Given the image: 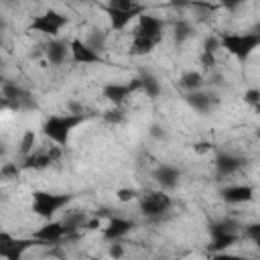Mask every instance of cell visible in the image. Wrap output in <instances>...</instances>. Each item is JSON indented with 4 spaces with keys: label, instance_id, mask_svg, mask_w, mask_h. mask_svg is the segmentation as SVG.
<instances>
[{
    "label": "cell",
    "instance_id": "b9f144b4",
    "mask_svg": "<svg viewBox=\"0 0 260 260\" xmlns=\"http://www.w3.org/2000/svg\"><path fill=\"white\" fill-rule=\"evenodd\" d=\"M152 134H154V136H162V132H160L158 126H152Z\"/></svg>",
    "mask_w": 260,
    "mask_h": 260
},
{
    "label": "cell",
    "instance_id": "484cf974",
    "mask_svg": "<svg viewBox=\"0 0 260 260\" xmlns=\"http://www.w3.org/2000/svg\"><path fill=\"white\" fill-rule=\"evenodd\" d=\"M35 142H37V134H35L32 130H26V132L22 134V138H20V148H18V152H20L22 156L30 154V152H32V146H35Z\"/></svg>",
    "mask_w": 260,
    "mask_h": 260
},
{
    "label": "cell",
    "instance_id": "ffe728a7",
    "mask_svg": "<svg viewBox=\"0 0 260 260\" xmlns=\"http://www.w3.org/2000/svg\"><path fill=\"white\" fill-rule=\"evenodd\" d=\"M140 81H142V91H144L148 98H158V95H160L162 87H160V83H158V79H156L154 75L142 73V75H140Z\"/></svg>",
    "mask_w": 260,
    "mask_h": 260
},
{
    "label": "cell",
    "instance_id": "d4e9b609",
    "mask_svg": "<svg viewBox=\"0 0 260 260\" xmlns=\"http://www.w3.org/2000/svg\"><path fill=\"white\" fill-rule=\"evenodd\" d=\"M173 32H175V43H185V41L191 37L193 28H191V24H189L187 20H177Z\"/></svg>",
    "mask_w": 260,
    "mask_h": 260
},
{
    "label": "cell",
    "instance_id": "5bb4252c",
    "mask_svg": "<svg viewBox=\"0 0 260 260\" xmlns=\"http://www.w3.org/2000/svg\"><path fill=\"white\" fill-rule=\"evenodd\" d=\"M61 221H63V225H65V240H67V238H75L77 232H79L81 228H85L87 215H85V211L75 209V211H67Z\"/></svg>",
    "mask_w": 260,
    "mask_h": 260
},
{
    "label": "cell",
    "instance_id": "44dd1931",
    "mask_svg": "<svg viewBox=\"0 0 260 260\" xmlns=\"http://www.w3.org/2000/svg\"><path fill=\"white\" fill-rule=\"evenodd\" d=\"M156 41L154 39H148V37H142V35H134V43H132V53L134 55H146L154 49Z\"/></svg>",
    "mask_w": 260,
    "mask_h": 260
},
{
    "label": "cell",
    "instance_id": "60d3db41",
    "mask_svg": "<svg viewBox=\"0 0 260 260\" xmlns=\"http://www.w3.org/2000/svg\"><path fill=\"white\" fill-rule=\"evenodd\" d=\"M171 4L173 6H187V4H191V0H171Z\"/></svg>",
    "mask_w": 260,
    "mask_h": 260
},
{
    "label": "cell",
    "instance_id": "5b68a950",
    "mask_svg": "<svg viewBox=\"0 0 260 260\" xmlns=\"http://www.w3.org/2000/svg\"><path fill=\"white\" fill-rule=\"evenodd\" d=\"M136 89H142V81H140V77L138 79H132L130 83H108L106 87H104V98H108L112 104H122L132 91H136Z\"/></svg>",
    "mask_w": 260,
    "mask_h": 260
},
{
    "label": "cell",
    "instance_id": "ee69618b",
    "mask_svg": "<svg viewBox=\"0 0 260 260\" xmlns=\"http://www.w3.org/2000/svg\"><path fill=\"white\" fill-rule=\"evenodd\" d=\"M256 244H258V248H260V240H258V242H256Z\"/></svg>",
    "mask_w": 260,
    "mask_h": 260
},
{
    "label": "cell",
    "instance_id": "52a82bcc",
    "mask_svg": "<svg viewBox=\"0 0 260 260\" xmlns=\"http://www.w3.org/2000/svg\"><path fill=\"white\" fill-rule=\"evenodd\" d=\"M69 47H71V59L75 63H106L98 51H93L87 43H81L79 39H73Z\"/></svg>",
    "mask_w": 260,
    "mask_h": 260
},
{
    "label": "cell",
    "instance_id": "836d02e7",
    "mask_svg": "<svg viewBox=\"0 0 260 260\" xmlns=\"http://www.w3.org/2000/svg\"><path fill=\"white\" fill-rule=\"evenodd\" d=\"M104 118H106L110 124H120V122L124 120V114H122V112L116 108V110H108V112L104 114Z\"/></svg>",
    "mask_w": 260,
    "mask_h": 260
},
{
    "label": "cell",
    "instance_id": "d6a6232c",
    "mask_svg": "<svg viewBox=\"0 0 260 260\" xmlns=\"http://www.w3.org/2000/svg\"><path fill=\"white\" fill-rule=\"evenodd\" d=\"M136 4H138L136 0H108V8H116V10H126Z\"/></svg>",
    "mask_w": 260,
    "mask_h": 260
},
{
    "label": "cell",
    "instance_id": "4fadbf2b",
    "mask_svg": "<svg viewBox=\"0 0 260 260\" xmlns=\"http://www.w3.org/2000/svg\"><path fill=\"white\" fill-rule=\"evenodd\" d=\"M252 197H254V189L250 185H230L221 189V199L228 203H246L252 201Z\"/></svg>",
    "mask_w": 260,
    "mask_h": 260
},
{
    "label": "cell",
    "instance_id": "d6986e66",
    "mask_svg": "<svg viewBox=\"0 0 260 260\" xmlns=\"http://www.w3.org/2000/svg\"><path fill=\"white\" fill-rule=\"evenodd\" d=\"M59 28H61V26H57V24H55L53 20H49L45 14L32 18V22H30V30H37V32H43V35H49V37H55V35L59 32Z\"/></svg>",
    "mask_w": 260,
    "mask_h": 260
},
{
    "label": "cell",
    "instance_id": "4316f807",
    "mask_svg": "<svg viewBox=\"0 0 260 260\" xmlns=\"http://www.w3.org/2000/svg\"><path fill=\"white\" fill-rule=\"evenodd\" d=\"M93 51H104V47H106V35L102 32V30H91V35L87 37V41H85Z\"/></svg>",
    "mask_w": 260,
    "mask_h": 260
},
{
    "label": "cell",
    "instance_id": "e0dca14e",
    "mask_svg": "<svg viewBox=\"0 0 260 260\" xmlns=\"http://www.w3.org/2000/svg\"><path fill=\"white\" fill-rule=\"evenodd\" d=\"M30 246H35L32 240H12L8 246L0 248V256H4V258H8V260H16V258H20V256L24 254V250H28Z\"/></svg>",
    "mask_w": 260,
    "mask_h": 260
},
{
    "label": "cell",
    "instance_id": "7c38bea8",
    "mask_svg": "<svg viewBox=\"0 0 260 260\" xmlns=\"http://www.w3.org/2000/svg\"><path fill=\"white\" fill-rule=\"evenodd\" d=\"M136 35H142V37H148V39H154L158 41L160 35H162V22L150 14H140L138 16V28H136Z\"/></svg>",
    "mask_w": 260,
    "mask_h": 260
},
{
    "label": "cell",
    "instance_id": "6da1fadb",
    "mask_svg": "<svg viewBox=\"0 0 260 260\" xmlns=\"http://www.w3.org/2000/svg\"><path fill=\"white\" fill-rule=\"evenodd\" d=\"M83 114H63V116H49L43 122V134L57 142L59 146H65L69 142L71 132L83 122Z\"/></svg>",
    "mask_w": 260,
    "mask_h": 260
},
{
    "label": "cell",
    "instance_id": "277c9868",
    "mask_svg": "<svg viewBox=\"0 0 260 260\" xmlns=\"http://www.w3.org/2000/svg\"><path fill=\"white\" fill-rule=\"evenodd\" d=\"M138 205H140V213L144 217H162L171 209L173 201L162 189V191H154V193H148V195L140 197Z\"/></svg>",
    "mask_w": 260,
    "mask_h": 260
},
{
    "label": "cell",
    "instance_id": "30bf717a",
    "mask_svg": "<svg viewBox=\"0 0 260 260\" xmlns=\"http://www.w3.org/2000/svg\"><path fill=\"white\" fill-rule=\"evenodd\" d=\"M246 160L242 156H236V154H230V152H219L213 160V167L217 171V175L221 177H228V175H234Z\"/></svg>",
    "mask_w": 260,
    "mask_h": 260
},
{
    "label": "cell",
    "instance_id": "1f68e13d",
    "mask_svg": "<svg viewBox=\"0 0 260 260\" xmlns=\"http://www.w3.org/2000/svg\"><path fill=\"white\" fill-rule=\"evenodd\" d=\"M244 102L256 108V106L260 104V89H256V87H252V89H246V91H244Z\"/></svg>",
    "mask_w": 260,
    "mask_h": 260
},
{
    "label": "cell",
    "instance_id": "3957f363",
    "mask_svg": "<svg viewBox=\"0 0 260 260\" xmlns=\"http://www.w3.org/2000/svg\"><path fill=\"white\" fill-rule=\"evenodd\" d=\"M71 201V195H57L47 191H35L32 193V213L45 219H51L59 209H63Z\"/></svg>",
    "mask_w": 260,
    "mask_h": 260
},
{
    "label": "cell",
    "instance_id": "f1b7e54d",
    "mask_svg": "<svg viewBox=\"0 0 260 260\" xmlns=\"http://www.w3.org/2000/svg\"><path fill=\"white\" fill-rule=\"evenodd\" d=\"M45 16L49 18V20H53L57 26H65L67 22H69V18L65 16V14H61V12H57V10H53V8H49L47 12H45Z\"/></svg>",
    "mask_w": 260,
    "mask_h": 260
},
{
    "label": "cell",
    "instance_id": "ba28073f",
    "mask_svg": "<svg viewBox=\"0 0 260 260\" xmlns=\"http://www.w3.org/2000/svg\"><path fill=\"white\" fill-rule=\"evenodd\" d=\"M134 221L132 219H126V217H110V221H108V225L102 230V234H104V238L106 240H110V242H116V240H120L122 236H126L130 230H134Z\"/></svg>",
    "mask_w": 260,
    "mask_h": 260
},
{
    "label": "cell",
    "instance_id": "74e56055",
    "mask_svg": "<svg viewBox=\"0 0 260 260\" xmlns=\"http://www.w3.org/2000/svg\"><path fill=\"white\" fill-rule=\"evenodd\" d=\"M201 63H203L205 67H213V65H215L213 53H203V55H201Z\"/></svg>",
    "mask_w": 260,
    "mask_h": 260
},
{
    "label": "cell",
    "instance_id": "ab89813d",
    "mask_svg": "<svg viewBox=\"0 0 260 260\" xmlns=\"http://www.w3.org/2000/svg\"><path fill=\"white\" fill-rule=\"evenodd\" d=\"M98 228H100V217H95V219H87L85 230H98Z\"/></svg>",
    "mask_w": 260,
    "mask_h": 260
},
{
    "label": "cell",
    "instance_id": "8fae6325",
    "mask_svg": "<svg viewBox=\"0 0 260 260\" xmlns=\"http://www.w3.org/2000/svg\"><path fill=\"white\" fill-rule=\"evenodd\" d=\"M32 238L39 240V242H45V244H49V242H61L65 238V225H63L61 219L59 221H49L43 228H39Z\"/></svg>",
    "mask_w": 260,
    "mask_h": 260
},
{
    "label": "cell",
    "instance_id": "4dcf8cb0",
    "mask_svg": "<svg viewBox=\"0 0 260 260\" xmlns=\"http://www.w3.org/2000/svg\"><path fill=\"white\" fill-rule=\"evenodd\" d=\"M219 47H221V39L217 37H207L203 41V53H215Z\"/></svg>",
    "mask_w": 260,
    "mask_h": 260
},
{
    "label": "cell",
    "instance_id": "f546056e",
    "mask_svg": "<svg viewBox=\"0 0 260 260\" xmlns=\"http://www.w3.org/2000/svg\"><path fill=\"white\" fill-rule=\"evenodd\" d=\"M18 173H20V169H18L14 162H4L2 169H0V175H2L4 179H16Z\"/></svg>",
    "mask_w": 260,
    "mask_h": 260
},
{
    "label": "cell",
    "instance_id": "8d00e7d4",
    "mask_svg": "<svg viewBox=\"0 0 260 260\" xmlns=\"http://www.w3.org/2000/svg\"><path fill=\"white\" fill-rule=\"evenodd\" d=\"M242 2H244V0H219V4H221L223 8H228V10H236Z\"/></svg>",
    "mask_w": 260,
    "mask_h": 260
},
{
    "label": "cell",
    "instance_id": "e575fe53",
    "mask_svg": "<svg viewBox=\"0 0 260 260\" xmlns=\"http://www.w3.org/2000/svg\"><path fill=\"white\" fill-rule=\"evenodd\" d=\"M246 236H248L252 242H258V240H260V223H250V225H246Z\"/></svg>",
    "mask_w": 260,
    "mask_h": 260
},
{
    "label": "cell",
    "instance_id": "9c48e42d",
    "mask_svg": "<svg viewBox=\"0 0 260 260\" xmlns=\"http://www.w3.org/2000/svg\"><path fill=\"white\" fill-rule=\"evenodd\" d=\"M61 156L59 148H51V150H43V152H30L24 156L22 169H45L51 162H55Z\"/></svg>",
    "mask_w": 260,
    "mask_h": 260
},
{
    "label": "cell",
    "instance_id": "ac0fdd59",
    "mask_svg": "<svg viewBox=\"0 0 260 260\" xmlns=\"http://www.w3.org/2000/svg\"><path fill=\"white\" fill-rule=\"evenodd\" d=\"M185 100H187V104H189L195 112H201V114L211 108V95H207V93H203V91H199V89L189 91V93L185 95Z\"/></svg>",
    "mask_w": 260,
    "mask_h": 260
},
{
    "label": "cell",
    "instance_id": "f35d334b",
    "mask_svg": "<svg viewBox=\"0 0 260 260\" xmlns=\"http://www.w3.org/2000/svg\"><path fill=\"white\" fill-rule=\"evenodd\" d=\"M191 6H195V8H205V10H213V8H215L211 2H203V0H191Z\"/></svg>",
    "mask_w": 260,
    "mask_h": 260
},
{
    "label": "cell",
    "instance_id": "8992f818",
    "mask_svg": "<svg viewBox=\"0 0 260 260\" xmlns=\"http://www.w3.org/2000/svg\"><path fill=\"white\" fill-rule=\"evenodd\" d=\"M106 12H108V16H110L112 28L120 30V28H124L128 22H132L134 18H138L140 14H144L146 8H144L142 4H136V6L126 8V10H116V8H108V6H106Z\"/></svg>",
    "mask_w": 260,
    "mask_h": 260
},
{
    "label": "cell",
    "instance_id": "2e32d148",
    "mask_svg": "<svg viewBox=\"0 0 260 260\" xmlns=\"http://www.w3.org/2000/svg\"><path fill=\"white\" fill-rule=\"evenodd\" d=\"M67 53H71V47H69V43H65V41H59V39L51 41V43L47 45V49H45V55H47V59H49L53 65H59V63H63V61L67 59Z\"/></svg>",
    "mask_w": 260,
    "mask_h": 260
},
{
    "label": "cell",
    "instance_id": "9a60e30c",
    "mask_svg": "<svg viewBox=\"0 0 260 260\" xmlns=\"http://www.w3.org/2000/svg\"><path fill=\"white\" fill-rule=\"evenodd\" d=\"M179 169L173 167V165H160L156 171H154V179L156 183L162 187V189H175L179 185Z\"/></svg>",
    "mask_w": 260,
    "mask_h": 260
},
{
    "label": "cell",
    "instance_id": "603a6c76",
    "mask_svg": "<svg viewBox=\"0 0 260 260\" xmlns=\"http://www.w3.org/2000/svg\"><path fill=\"white\" fill-rule=\"evenodd\" d=\"M234 244H236V232H228V234H217V236H213L209 248H211V250H225V248H230V246H234Z\"/></svg>",
    "mask_w": 260,
    "mask_h": 260
},
{
    "label": "cell",
    "instance_id": "cb8c5ba5",
    "mask_svg": "<svg viewBox=\"0 0 260 260\" xmlns=\"http://www.w3.org/2000/svg\"><path fill=\"white\" fill-rule=\"evenodd\" d=\"M238 228V221L234 219H221V221H211L209 223V234L211 238L217 236V234H228V232H236Z\"/></svg>",
    "mask_w": 260,
    "mask_h": 260
},
{
    "label": "cell",
    "instance_id": "7a4b0ae2",
    "mask_svg": "<svg viewBox=\"0 0 260 260\" xmlns=\"http://www.w3.org/2000/svg\"><path fill=\"white\" fill-rule=\"evenodd\" d=\"M221 47L228 49V53H232L238 61H246L256 47H260V35L256 32H228L221 37Z\"/></svg>",
    "mask_w": 260,
    "mask_h": 260
},
{
    "label": "cell",
    "instance_id": "7402d4cb",
    "mask_svg": "<svg viewBox=\"0 0 260 260\" xmlns=\"http://www.w3.org/2000/svg\"><path fill=\"white\" fill-rule=\"evenodd\" d=\"M181 85L187 89V91H195V89H201L203 85V75L199 71H185L181 75Z\"/></svg>",
    "mask_w": 260,
    "mask_h": 260
},
{
    "label": "cell",
    "instance_id": "d590c367",
    "mask_svg": "<svg viewBox=\"0 0 260 260\" xmlns=\"http://www.w3.org/2000/svg\"><path fill=\"white\" fill-rule=\"evenodd\" d=\"M110 256H112V258H120V256H124V248H122V244H112V246H110Z\"/></svg>",
    "mask_w": 260,
    "mask_h": 260
},
{
    "label": "cell",
    "instance_id": "f6af8a7d",
    "mask_svg": "<svg viewBox=\"0 0 260 260\" xmlns=\"http://www.w3.org/2000/svg\"><path fill=\"white\" fill-rule=\"evenodd\" d=\"M258 138H260V130H258Z\"/></svg>",
    "mask_w": 260,
    "mask_h": 260
},
{
    "label": "cell",
    "instance_id": "7bdbcfd3",
    "mask_svg": "<svg viewBox=\"0 0 260 260\" xmlns=\"http://www.w3.org/2000/svg\"><path fill=\"white\" fill-rule=\"evenodd\" d=\"M256 112H258V114H260V104H258V106H256Z\"/></svg>",
    "mask_w": 260,
    "mask_h": 260
},
{
    "label": "cell",
    "instance_id": "83f0119b",
    "mask_svg": "<svg viewBox=\"0 0 260 260\" xmlns=\"http://www.w3.org/2000/svg\"><path fill=\"white\" fill-rule=\"evenodd\" d=\"M116 197H118V201L128 203V201L138 199V191H136L134 187H122V189H118V191H116Z\"/></svg>",
    "mask_w": 260,
    "mask_h": 260
}]
</instances>
